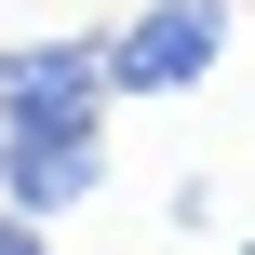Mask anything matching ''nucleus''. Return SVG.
<instances>
[{"instance_id": "f03ea898", "label": "nucleus", "mask_w": 255, "mask_h": 255, "mask_svg": "<svg viewBox=\"0 0 255 255\" xmlns=\"http://www.w3.org/2000/svg\"><path fill=\"white\" fill-rule=\"evenodd\" d=\"M229 0H148L121 40H108V94H202L215 54H229Z\"/></svg>"}, {"instance_id": "20e7f679", "label": "nucleus", "mask_w": 255, "mask_h": 255, "mask_svg": "<svg viewBox=\"0 0 255 255\" xmlns=\"http://www.w3.org/2000/svg\"><path fill=\"white\" fill-rule=\"evenodd\" d=\"M0 255H40V229H13V215H0Z\"/></svg>"}, {"instance_id": "f257e3e1", "label": "nucleus", "mask_w": 255, "mask_h": 255, "mask_svg": "<svg viewBox=\"0 0 255 255\" xmlns=\"http://www.w3.org/2000/svg\"><path fill=\"white\" fill-rule=\"evenodd\" d=\"M0 148H108V27L0 40Z\"/></svg>"}, {"instance_id": "7ed1b4c3", "label": "nucleus", "mask_w": 255, "mask_h": 255, "mask_svg": "<svg viewBox=\"0 0 255 255\" xmlns=\"http://www.w3.org/2000/svg\"><path fill=\"white\" fill-rule=\"evenodd\" d=\"M108 188V148H0V215L13 229H54Z\"/></svg>"}]
</instances>
